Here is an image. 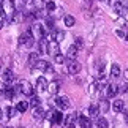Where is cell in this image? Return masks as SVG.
I'll return each mask as SVG.
<instances>
[{"label":"cell","instance_id":"obj_21","mask_svg":"<svg viewBox=\"0 0 128 128\" xmlns=\"http://www.w3.org/2000/svg\"><path fill=\"white\" fill-rule=\"evenodd\" d=\"M38 49H40V51H38L40 54H46V52H48V41L44 40V38H43V40H40V44H38Z\"/></svg>","mask_w":128,"mask_h":128},{"label":"cell","instance_id":"obj_17","mask_svg":"<svg viewBox=\"0 0 128 128\" xmlns=\"http://www.w3.org/2000/svg\"><path fill=\"white\" fill-rule=\"evenodd\" d=\"M2 76H3V81L8 82V84L14 81V74H13L11 70H3V74H2Z\"/></svg>","mask_w":128,"mask_h":128},{"label":"cell","instance_id":"obj_29","mask_svg":"<svg viewBox=\"0 0 128 128\" xmlns=\"http://www.w3.org/2000/svg\"><path fill=\"white\" fill-rule=\"evenodd\" d=\"M54 22H56V21H54L51 16H48V18H46V27L49 28V30H54Z\"/></svg>","mask_w":128,"mask_h":128},{"label":"cell","instance_id":"obj_5","mask_svg":"<svg viewBox=\"0 0 128 128\" xmlns=\"http://www.w3.org/2000/svg\"><path fill=\"white\" fill-rule=\"evenodd\" d=\"M19 44H24V46L30 48L32 44H33V35H32V32H26V33H22V35L19 36Z\"/></svg>","mask_w":128,"mask_h":128},{"label":"cell","instance_id":"obj_18","mask_svg":"<svg viewBox=\"0 0 128 128\" xmlns=\"http://www.w3.org/2000/svg\"><path fill=\"white\" fill-rule=\"evenodd\" d=\"M58 88H60V84H58L57 81H54V82H51V84H48V90H49V93H52V95H56V93L58 92Z\"/></svg>","mask_w":128,"mask_h":128},{"label":"cell","instance_id":"obj_34","mask_svg":"<svg viewBox=\"0 0 128 128\" xmlns=\"http://www.w3.org/2000/svg\"><path fill=\"white\" fill-rule=\"evenodd\" d=\"M124 78H125V81L128 82V68H126V70L124 71Z\"/></svg>","mask_w":128,"mask_h":128},{"label":"cell","instance_id":"obj_33","mask_svg":"<svg viewBox=\"0 0 128 128\" xmlns=\"http://www.w3.org/2000/svg\"><path fill=\"white\" fill-rule=\"evenodd\" d=\"M126 33L128 32H125V30H117V35H119L120 38H124V40H126Z\"/></svg>","mask_w":128,"mask_h":128},{"label":"cell","instance_id":"obj_16","mask_svg":"<svg viewBox=\"0 0 128 128\" xmlns=\"http://www.w3.org/2000/svg\"><path fill=\"white\" fill-rule=\"evenodd\" d=\"M98 111H100V114H106V112L109 111V101L101 100L100 104H98Z\"/></svg>","mask_w":128,"mask_h":128},{"label":"cell","instance_id":"obj_32","mask_svg":"<svg viewBox=\"0 0 128 128\" xmlns=\"http://www.w3.org/2000/svg\"><path fill=\"white\" fill-rule=\"evenodd\" d=\"M119 92H122V93H128V82H125L124 86H120Z\"/></svg>","mask_w":128,"mask_h":128},{"label":"cell","instance_id":"obj_35","mask_svg":"<svg viewBox=\"0 0 128 128\" xmlns=\"http://www.w3.org/2000/svg\"><path fill=\"white\" fill-rule=\"evenodd\" d=\"M111 2H112V3H119L120 0H111Z\"/></svg>","mask_w":128,"mask_h":128},{"label":"cell","instance_id":"obj_26","mask_svg":"<svg viewBox=\"0 0 128 128\" xmlns=\"http://www.w3.org/2000/svg\"><path fill=\"white\" fill-rule=\"evenodd\" d=\"M28 106H32V108L40 106V98H38L36 95H32L30 96V101H28Z\"/></svg>","mask_w":128,"mask_h":128},{"label":"cell","instance_id":"obj_19","mask_svg":"<svg viewBox=\"0 0 128 128\" xmlns=\"http://www.w3.org/2000/svg\"><path fill=\"white\" fill-rule=\"evenodd\" d=\"M120 74H122V70H120L119 63H114V65L111 66V76L112 78H119Z\"/></svg>","mask_w":128,"mask_h":128},{"label":"cell","instance_id":"obj_22","mask_svg":"<svg viewBox=\"0 0 128 128\" xmlns=\"http://www.w3.org/2000/svg\"><path fill=\"white\" fill-rule=\"evenodd\" d=\"M108 126H109V124H108L104 117H98L96 119V128H108Z\"/></svg>","mask_w":128,"mask_h":128},{"label":"cell","instance_id":"obj_27","mask_svg":"<svg viewBox=\"0 0 128 128\" xmlns=\"http://www.w3.org/2000/svg\"><path fill=\"white\" fill-rule=\"evenodd\" d=\"M88 114L90 117H96V114H100V111H98V104H92L88 108Z\"/></svg>","mask_w":128,"mask_h":128},{"label":"cell","instance_id":"obj_41","mask_svg":"<svg viewBox=\"0 0 128 128\" xmlns=\"http://www.w3.org/2000/svg\"><path fill=\"white\" fill-rule=\"evenodd\" d=\"M8 128H11V126H8Z\"/></svg>","mask_w":128,"mask_h":128},{"label":"cell","instance_id":"obj_9","mask_svg":"<svg viewBox=\"0 0 128 128\" xmlns=\"http://www.w3.org/2000/svg\"><path fill=\"white\" fill-rule=\"evenodd\" d=\"M33 117H35L36 120H43L44 117H46V112H44V109L41 106H36V108H33Z\"/></svg>","mask_w":128,"mask_h":128},{"label":"cell","instance_id":"obj_30","mask_svg":"<svg viewBox=\"0 0 128 128\" xmlns=\"http://www.w3.org/2000/svg\"><path fill=\"white\" fill-rule=\"evenodd\" d=\"M16 114H18V109H16V108H6V116L10 117V119L14 117Z\"/></svg>","mask_w":128,"mask_h":128},{"label":"cell","instance_id":"obj_6","mask_svg":"<svg viewBox=\"0 0 128 128\" xmlns=\"http://www.w3.org/2000/svg\"><path fill=\"white\" fill-rule=\"evenodd\" d=\"M70 98L68 96H57L56 98V106L58 108V109H62V111H65V109H68L70 108Z\"/></svg>","mask_w":128,"mask_h":128},{"label":"cell","instance_id":"obj_25","mask_svg":"<svg viewBox=\"0 0 128 128\" xmlns=\"http://www.w3.org/2000/svg\"><path fill=\"white\" fill-rule=\"evenodd\" d=\"M38 60H40V57H38L36 52H33V54H30V56H28V65H30V66H33Z\"/></svg>","mask_w":128,"mask_h":128},{"label":"cell","instance_id":"obj_38","mask_svg":"<svg viewBox=\"0 0 128 128\" xmlns=\"http://www.w3.org/2000/svg\"><path fill=\"white\" fill-rule=\"evenodd\" d=\"M0 119H2V109H0Z\"/></svg>","mask_w":128,"mask_h":128},{"label":"cell","instance_id":"obj_3","mask_svg":"<svg viewBox=\"0 0 128 128\" xmlns=\"http://www.w3.org/2000/svg\"><path fill=\"white\" fill-rule=\"evenodd\" d=\"M78 120H79V112H71V114L63 120V125H65V128H74Z\"/></svg>","mask_w":128,"mask_h":128},{"label":"cell","instance_id":"obj_37","mask_svg":"<svg viewBox=\"0 0 128 128\" xmlns=\"http://www.w3.org/2000/svg\"><path fill=\"white\" fill-rule=\"evenodd\" d=\"M125 119H126V124H128V114H125Z\"/></svg>","mask_w":128,"mask_h":128},{"label":"cell","instance_id":"obj_11","mask_svg":"<svg viewBox=\"0 0 128 128\" xmlns=\"http://www.w3.org/2000/svg\"><path fill=\"white\" fill-rule=\"evenodd\" d=\"M48 52L52 54V56L58 54V43L57 41H48Z\"/></svg>","mask_w":128,"mask_h":128},{"label":"cell","instance_id":"obj_10","mask_svg":"<svg viewBox=\"0 0 128 128\" xmlns=\"http://www.w3.org/2000/svg\"><path fill=\"white\" fill-rule=\"evenodd\" d=\"M51 120H52V124H62L63 122V114L60 111H52V116H51Z\"/></svg>","mask_w":128,"mask_h":128},{"label":"cell","instance_id":"obj_20","mask_svg":"<svg viewBox=\"0 0 128 128\" xmlns=\"http://www.w3.org/2000/svg\"><path fill=\"white\" fill-rule=\"evenodd\" d=\"M16 109H18V112H26L28 109V101H19L16 104Z\"/></svg>","mask_w":128,"mask_h":128},{"label":"cell","instance_id":"obj_36","mask_svg":"<svg viewBox=\"0 0 128 128\" xmlns=\"http://www.w3.org/2000/svg\"><path fill=\"white\" fill-rule=\"evenodd\" d=\"M24 2H26V3H32L33 0H24Z\"/></svg>","mask_w":128,"mask_h":128},{"label":"cell","instance_id":"obj_1","mask_svg":"<svg viewBox=\"0 0 128 128\" xmlns=\"http://www.w3.org/2000/svg\"><path fill=\"white\" fill-rule=\"evenodd\" d=\"M18 88H19V92H21V93H24V95H27V96H32V95H35L33 86H32L28 81H21V82L18 84Z\"/></svg>","mask_w":128,"mask_h":128},{"label":"cell","instance_id":"obj_4","mask_svg":"<svg viewBox=\"0 0 128 128\" xmlns=\"http://www.w3.org/2000/svg\"><path fill=\"white\" fill-rule=\"evenodd\" d=\"M66 71L70 74H78L81 71V63L78 60H68L66 62Z\"/></svg>","mask_w":128,"mask_h":128},{"label":"cell","instance_id":"obj_2","mask_svg":"<svg viewBox=\"0 0 128 128\" xmlns=\"http://www.w3.org/2000/svg\"><path fill=\"white\" fill-rule=\"evenodd\" d=\"M30 32H32L33 38H38V40H43L44 35H46V30H44V27L41 26V24H33Z\"/></svg>","mask_w":128,"mask_h":128},{"label":"cell","instance_id":"obj_31","mask_svg":"<svg viewBox=\"0 0 128 128\" xmlns=\"http://www.w3.org/2000/svg\"><path fill=\"white\" fill-rule=\"evenodd\" d=\"M74 46L78 49H82V48H84V41H82V38H76V44H74Z\"/></svg>","mask_w":128,"mask_h":128},{"label":"cell","instance_id":"obj_39","mask_svg":"<svg viewBox=\"0 0 128 128\" xmlns=\"http://www.w3.org/2000/svg\"><path fill=\"white\" fill-rule=\"evenodd\" d=\"M126 40H128V33H126Z\"/></svg>","mask_w":128,"mask_h":128},{"label":"cell","instance_id":"obj_8","mask_svg":"<svg viewBox=\"0 0 128 128\" xmlns=\"http://www.w3.org/2000/svg\"><path fill=\"white\" fill-rule=\"evenodd\" d=\"M117 93H119V87H117L116 84L106 86V96H108V98H114Z\"/></svg>","mask_w":128,"mask_h":128},{"label":"cell","instance_id":"obj_40","mask_svg":"<svg viewBox=\"0 0 128 128\" xmlns=\"http://www.w3.org/2000/svg\"><path fill=\"white\" fill-rule=\"evenodd\" d=\"M103 2H108V0H103Z\"/></svg>","mask_w":128,"mask_h":128},{"label":"cell","instance_id":"obj_13","mask_svg":"<svg viewBox=\"0 0 128 128\" xmlns=\"http://www.w3.org/2000/svg\"><path fill=\"white\" fill-rule=\"evenodd\" d=\"M112 109H114L116 112H122V111H125V101H122V100H116L114 103H112Z\"/></svg>","mask_w":128,"mask_h":128},{"label":"cell","instance_id":"obj_12","mask_svg":"<svg viewBox=\"0 0 128 128\" xmlns=\"http://www.w3.org/2000/svg\"><path fill=\"white\" fill-rule=\"evenodd\" d=\"M79 125H81L82 128H93L92 120L88 119V117H86V116H81V117H79Z\"/></svg>","mask_w":128,"mask_h":128},{"label":"cell","instance_id":"obj_14","mask_svg":"<svg viewBox=\"0 0 128 128\" xmlns=\"http://www.w3.org/2000/svg\"><path fill=\"white\" fill-rule=\"evenodd\" d=\"M36 88L40 92H44L48 88V81H46V78H38V81H36Z\"/></svg>","mask_w":128,"mask_h":128},{"label":"cell","instance_id":"obj_7","mask_svg":"<svg viewBox=\"0 0 128 128\" xmlns=\"http://www.w3.org/2000/svg\"><path fill=\"white\" fill-rule=\"evenodd\" d=\"M33 68H35V70H40V71H48V73L52 71V65L46 60H38L35 65H33Z\"/></svg>","mask_w":128,"mask_h":128},{"label":"cell","instance_id":"obj_28","mask_svg":"<svg viewBox=\"0 0 128 128\" xmlns=\"http://www.w3.org/2000/svg\"><path fill=\"white\" fill-rule=\"evenodd\" d=\"M54 10H56V3H54L52 0H49V2H46V11H48V13H52Z\"/></svg>","mask_w":128,"mask_h":128},{"label":"cell","instance_id":"obj_24","mask_svg":"<svg viewBox=\"0 0 128 128\" xmlns=\"http://www.w3.org/2000/svg\"><path fill=\"white\" fill-rule=\"evenodd\" d=\"M54 62L58 63V65H62V63H65V62H66V57L63 56V54L58 52V54H56V56H54Z\"/></svg>","mask_w":128,"mask_h":128},{"label":"cell","instance_id":"obj_15","mask_svg":"<svg viewBox=\"0 0 128 128\" xmlns=\"http://www.w3.org/2000/svg\"><path fill=\"white\" fill-rule=\"evenodd\" d=\"M78 51H79V49H78L76 46H70V48H68V52H66V57L70 58V60H76Z\"/></svg>","mask_w":128,"mask_h":128},{"label":"cell","instance_id":"obj_23","mask_svg":"<svg viewBox=\"0 0 128 128\" xmlns=\"http://www.w3.org/2000/svg\"><path fill=\"white\" fill-rule=\"evenodd\" d=\"M63 22H65V26H66V27H73V26L76 24V19L73 18V16H70V14H68V16L63 18Z\"/></svg>","mask_w":128,"mask_h":128}]
</instances>
